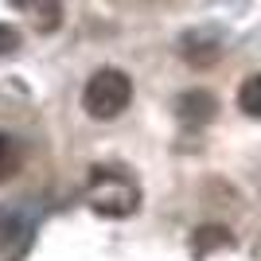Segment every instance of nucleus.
<instances>
[{"label":"nucleus","mask_w":261,"mask_h":261,"mask_svg":"<svg viewBox=\"0 0 261 261\" xmlns=\"http://www.w3.org/2000/svg\"><path fill=\"white\" fill-rule=\"evenodd\" d=\"M16 47H20V35H16V28L0 23V55H12Z\"/></svg>","instance_id":"7"},{"label":"nucleus","mask_w":261,"mask_h":261,"mask_svg":"<svg viewBox=\"0 0 261 261\" xmlns=\"http://www.w3.org/2000/svg\"><path fill=\"white\" fill-rule=\"evenodd\" d=\"M179 113L187 121H211L215 117V98H211L207 90H191V94L179 98Z\"/></svg>","instance_id":"4"},{"label":"nucleus","mask_w":261,"mask_h":261,"mask_svg":"<svg viewBox=\"0 0 261 261\" xmlns=\"http://www.w3.org/2000/svg\"><path fill=\"white\" fill-rule=\"evenodd\" d=\"M129 101H133V78L125 74V70H117V66L94 70L86 90H82V106H86L90 117H98V121L121 117V113L129 109Z\"/></svg>","instance_id":"1"},{"label":"nucleus","mask_w":261,"mask_h":261,"mask_svg":"<svg viewBox=\"0 0 261 261\" xmlns=\"http://www.w3.org/2000/svg\"><path fill=\"white\" fill-rule=\"evenodd\" d=\"M20 168H23V144L8 133H0V179H12Z\"/></svg>","instance_id":"5"},{"label":"nucleus","mask_w":261,"mask_h":261,"mask_svg":"<svg viewBox=\"0 0 261 261\" xmlns=\"http://www.w3.org/2000/svg\"><path fill=\"white\" fill-rule=\"evenodd\" d=\"M238 106L250 113V117H261V74H250L238 90Z\"/></svg>","instance_id":"6"},{"label":"nucleus","mask_w":261,"mask_h":261,"mask_svg":"<svg viewBox=\"0 0 261 261\" xmlns=\"http://www.w3.org/2000/svg\"><path fill=\"white\" fill-rule=\"evenodd\" d=\"M16 8L28 12L39 32H55L59 20H63V4H59V0H16Z\"/></svg>","instance_id":"3"},{"label":"nucleus","mask_w":261,"mask_h":261,"mask_svg":"<svg viewBox=\"0 0 261 261\" xmlns=\"http://www.w3.org/2000/svg\"><path fill=\"white\" fill-rule=\"evenodd\" d=\"M90 207L101 211V215H129L137 207V191L121 175L98 172L94 175V191H90Z\"/></svg>","instance_id":"2"}]
</instances>
